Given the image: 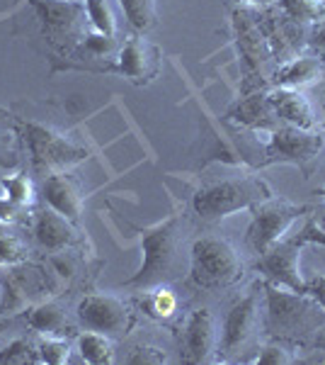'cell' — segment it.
<instances>
[{
    "instance_id": "obj_1",
    "label": "cell",
    "mask_w": 325,
    "mask_h": 365,
    "mask_svg": "<svg viewBox=\"0 0 325 365\" xmlns=\"http://www.w3.org/2000/svg\"><path fill=\"white\" fill-rule=\"evenodd\" d=\"M139 234L144 263L132 278L124 280V287L153 290V287L177 278V270H180V220L170 217L156 227L139 229Z\"/></svg>"
},
{
    "instance_id": "obj_2",
    "label": "cell",
    "mask_w": 325,
    "mask_h": 365,
    "mask_svg": "<svg viewBox=\"0 0 325 365\" xmlns=\"http://www.w3.org/2000/svg\"><path fill=\"white\" fill-rule=\"evenodd\" d=\"M267 297V329L282 339H304L325 327V309L309 292H294L289 287L262 282Z\"/></svg>"
},
{
    "instance_id": "obj_3",
    "label": "cell",
    "mask_w": 325,
    "mask_h": 365,
    "mask_svg": "<svg viewBox=\"0 0 325 365\" xmlns=\"http://www.w3.org/2000/svg\"><path fill=\"white\" fill-rule=\"evenodd\" d=\"M267 197H272L267 182L245 175V178H226L199 187L197 195L192 197V207L202 220L216 222L240 210H250L252 205Z\"/></svg>"
},
{
    "instance_id": "obj_4",
    "label": "cell",
    "mask_w": 325,
    "mask_h": 365,
    "mask_svg": "<svg viewBox=\"0 0 325 365\" xmlns=\"http://www.w3.org/2000/svg\"><path fill=\"white\" fill-rule=\"evenodd\" d=\"M243 275V258L218 237H202L192 244L190 253V280L199 290H221Z\"/></svg>"
},
{
    "instance_id": "obj_5",
    "label": "cell",
    "mask_w": 325,
    "mask_h": 365,
    "mask_svg": "<svg viewBox=\"0 0 325 365\" xmlns=\"http://www.w3.org/2000/svg\"><path fill=\"white\" fill-rule=\"evenodd\" d=\"M250 212H252V222H250V227H247V244L252 246V251L262 256V253L270 251L275 244L287 239L292 227L304 217L306 207L292 205V202H287V200L267 197V200H262V202L252 205Z\"/></svg>"
},
{
    "instance_id": "obj_6",
    "label": "cell",
    "mask_w": 325,
    "mask_h": 365,
    "mask_svg": "<svg viewBox=\"0 0 325 365\" xmlns=\"http://www.w3.org/2000/svg\"><path fill=\"white\" fill-rule=\"evenodd\" d=\"M78 319L87 331H97L114 339H124L134 327V312L122 297L112 292L85 295L78 302Z\"/></svg>"
},
{
    "instance_id": "obj_7",
    "label": "cell",
    "mask_w": 325,
    "mask_h": 365,
    "mask_svg": "<svg viewBox=\"0 0 325 365\" xmlns=\"http://www.w3.org/2000/svg\"><path fill=\"white\" fill-rule=\"evenodd\" d=\"M25 141L37 168H49V170L68 168L87 156V151L82 146L73 144L70 139L51 132V129L34 125V122H27L25 125Z\"/></svg>"
},
{
    "instance_id": "obj_8",
    "label": "cell",
    "mask_w": 325,
    "mask_h": 365,
    "mask_svg": "<svg viewBox=\"0 0 325 365\" xmlns=\"http://www.w3.org/2000/svg\"><path fill=\"white\" fill-rule=\"evenodd\" d=\"M325 146L323 132L316 129H301V127H282L275 129L267 141V158L265 166L270 163H294V166H306L313 161Z\"/></svg>"
},
{
    "instance_id": "obj_9",
    "label": "cell",
    "mask_w": 325,
    "mask_h": 365,
    "mask_svg": "<svg viewBox=\"0 0 325 365\" xmlns=\"http://www.w3.org/2000/svg\"><path fill=\"white\" fill-rule=\"evenodd\" d=\"M301 246L299 239H282L270 251H265L257 261L262 278L275 285L289 287L294 292H306V280L301 275Z\"/></svg>"
},
{
    "instance_id": "obj_10",
    "label": "cell",
    "mask_w": 325,
    "mask_h": 365,
    "mask_svg": "<svg viewBox=\"0 0 325 365\" xmlns=\"http://www.w3.org/2000/svg\"><path fill=\"white\" fill-rule=\"evenodd\" d=\"M257 327H260V302H257V292H250L240 302H235L226 314L221 336H218V353H221V358L235 356L247 341L255 336Z\"/></svg>"
},
{
    "instance_id": "obj_11",
    "label": "cell",
    "mask_w": 325,
    "mask_h": 365,
    "mask_svg": "<svg viewBox=\"0 0 325 365\" xmlns=\"http://www.w3.org/2000/svg\"><path fill=\"white\" fill-rule=\"evenodd\" d=\"M218 353V329L209 309H194L185 324L182 358L185 363H209Z\"/></svg>"
},
{
    "instance_id": "obj_12",
    "label": "cell",
    "mask_w": 325,
    "mask_h": 365,
    "mask_svg": "<svg viewBox=\"0 0 325 365\" xmlns=\"http://www.w3.org/2000/svg\"><path fill=\"white\" fill-rule=\"evenodd\" d=\"M117 66L129 81L144 86L156 78L158 66H161V54L149 39L144 37H129L122 44L119 54H117Z\"/></svg>"
},
{
    "instance_id": "obj_13",
    "label": "cell",
    "mask_w": 325,
    "mask_h": 365,
    "mask_svg": "<svg viewBox=\"0 0 325 365\" xmlns=\"http://www.w3.org/2000/svg\"><path fill=\"white\" fill-rule=\"evenodd\" d=\"M41 195H44L46 205H49L51 210L68 217L70 222H75L80 217L82 195H80L78 182L70 178V175L61 173V170H54V173L44 180V185H41Z\"/></svg>"
},
{
    "instance_id": "obj_14",
    "label": "cell",
    "mask_w": 325,
    "mask_h": 365,
    "mask_svg": "<svg viewBox=\"0 0 325 365\" xmlns=\"http://www.w3.org/2000/svg\"><path fill=\"white\" fill-rule=\"evenodd\" d=\"M34 239L41 249L58 253L66 251L70 244L75 241V227L68 217L58 215L56 210H44L37 215V222H34Z\"/></svg>"
},
{
    "instance_id": "obj_15",
    "label": "cell",
    "mask_w": 325,
    "mask_h": 365,
    "mask_svg": "<svg viewBox=\"0 0 325 365\" xmlns=\"http://www.w3.org/2000/svg\"><path fill=\"white\" fill-rule=\"evenodd\" d=\"M34 10L54 32H75L85 20V5L78 0H34Z\"/></svg>"
},
{
    "instance_id": "obj_16",
    "label": "cell",
    "mask_w": 325,
    "mask_h": 365,
    "mask_svg": "<svg viewBox=\"0 0 325 365\" xmlns=\"http://www.w3.org/2000/svg\"><path fill=\"white\" fill-rule=\"evenodd\" d=\"M272 103H275L277 117L282 122L292 127H301V129H313V108L309 103V98L304 96L297 88H279V91L270 93Z\"/></svg>"
},
{
    "instance_id": "obj_17",
    "label": "cell",
    "mask_w": 325,
    "mask_h": 365,
    "mask_svg": "<svg viewBox=\"0 0 325 365\" xmlns=\"http://www.w3.org/2000/svg\"><path fill=\"white\" fill-rule=\"evenodd\" d=\"M233 117L238 122H243V125L255 127V129H272L277 125V120H279L270 93H267V96L247 98L245 103L238 105V110L233 113Z\"/></svg>"
},
{
    "instance_id": "obj_18",
    "label": "cell",
    "mask_w": 325,
    "mask_h": 365,
    "mask_svg": "<svg viewBox=\"0 0 325 365\" xmlns=\"http://www.w3.org/2000/svg\"><path fill=\"white\" fill-rule=\"evenodd\" d=\"M321 73H323L321 58L301 56L289 61L287 66H282L279 73H277V81H279V88H297V91H301L304 86H311L313 81L321 78Z\"/></svg>"
},
{
    "instance_id": "obj_19",
    "label": "cell",
    "mask_w": 325,
    "mask_h": 365,
    "mask_svg": "<svg viewBox=\"0 0 325 365\" xmlns=\"http://www.w3.org/2000/svg\"><path fill=\"white\" fill-rule=\"evenodd\" d=\"M27 322L34 331H41V334H46V336H66V331H68L66 312L58 307L56 302L37 304V307L27 314Z\"/></svg>"
},
{
    "instance_id": "obj_20",
    "label": "cell",
    "mask_w": 325,
    "mask_h": 365,
    "mask_svg": "<svg viewBox=\"0 0 325 365\" xmlns=\"http://www.w3.org/2000/svg\"><path fill=\"white\" fill-rule=\"evenodd\" d=\"M78 351L80 358L90 365H105V363H114V346L112 339L97 331H85L78 336Z\"/></svg>"
},
{
    "instance_id": "obj_21",
    "label": "cell",
    "mask_w": 325,
    "mask_h": 365,
    "mask_svg": "<svg viewBox=\"0 0 325 365\" xmlns=\"http://www.w3.org/2000/svg\"><path fill=\"white\" fill-rule=\"evenodd\" d=\"M82 5H85L87 22H90L97 34L117 37V17L107 0H82Z\"/></svg>"
},
{
    "instance_id": "obj_22",
    "label": "cell",
    "mask_w": 325,
    "mask_h": 365,
    "mask_svg": "<svg viewBox=\"0 0 325 365\" xmlns=\"http://www.w3.org/2000/svg\"><path fill=\"white\" fill-rule=\"evenodd\" d=\"M119 8L129 25L139 32H146L156 25V0H119Z\"/></svg>"
},
{
    "instance_id": "obj_23",
    "label": "cell",
    "mask_w": 325,
    "mask_h": 365,
    "mask_svg": "<svg viewBox=\"0 0 325 365\" xmlns=\"http://www.w3.org/2000/svg\"><path fill=\"white\" fill-rule=\"evenodd\" d=\"M289 17L301 22L325 20V0H279Z\"/></svg>"
},
{
    "instance_id": "obj_24",
    "label": "cell",
    "mask_w": 325,
    "mask_h": 365,
    "mask_svg": "<svg viewBox=\"0 0 325 365\" xmlns=\"http://www.w3.org/2000/svg\"><path fill=\"white\" fill-rule=\"evenodd\" d=\"M146 307H149L151 317L170 319L177 312V297H175V292L168 290L165 285H158V287H153V292L146 297Z\"/></svg>"
},
{
    "instance_id": "obj_25",
    "label": "cell",
    "mask_w": 325,
    "mask_h": 365,
    "mask_svg": "<svg viewBox=\"0 0 325 365\" xmlns=\"http://www.w3.org/2000/svg\"><path fill=\"white\" fill-rule=\"evenodd\" d=\"M70 356V346L68 341H63V336H46L39 341L37 346V361L46 365H63Z\"/></svg>"
},
{
    "instance_id": "obj_26",
    "label": "cell",
    "mask_w": 325,
    "mask_h": 365,
    "mask_svg": "<svg viewBox=\"0 0 325 365\" xmlns=\"http://www.w3.org/2000/svg\"><path fill=\"white\" fill-rule=\"evenodd\" d=\"M0 185H3V190H5V197L13 200L20 207H27V205L32 202L34 192H32V182L27 180V175H22V173L10 175V178L0 180Z\"/></svg>"
},
{
    "instance_id": "obj_27",
    "label": "cell",
    "mask_w": 325,
    "mask_h": 365,
    "mask_svg": "<svg viewBox=\"0 0 325 365\" xmlns=\"http://www.w3.org/2000/svg\"><path fill=\"white\" fill-rule=\"evenodd\" d=\"M3 287H5V292H3L5 302H3V307H0V312H15V309L25 307L27 304L25 282H22L20 278H15V275H10V278H5Z\"/></svg>"
},
{
    "instance_id": "obj_28",
    "label": "cell",
    "mask_w": 325,
    "mask_h": 365,
    "mask_svg": "<svg viewBox=\"0 0 325 365\" xmlns=\"http://www.w3.org/2000/svg\"><path fill=\"white\" fill-rule=\"evenodd\" d=\"M34 358H37V351L32 349V344L25 339H15L10 341L8 346H5L3 351H0V363H32Z\"/></svg>"
},
{
    "instance_id": "obj_29",
    "label": "cell",
    "mask_w": 325,
    "mask_h": 365,
    "mask_svg": "<svg viewBox=\"0 0 325 365\" xmlns=\"http://www.w3.org/2000/svg\"><path fill=\"white\" fill-rule=\"evenodd\" d=\"M25 261V249L13 234L0 232V266H17Z\"/></svg>"
},
{
    "instance_id": "obj_30",
    "label": "cell",
    "mask_w": 325,
    "mask_h": 365,
    "mask_svg": "<svg viewBox=\"0 0 325 365\" xmlns=\"http://www.w3.org/2000/svg\"><path fill=\"white\" fill-rule=\"evenodd\" d=\"M165 353L156 346H134L127 356V363L129 365H161L165 363Z\"/></svg>"
},
{
    "instance_id": "obj_31",
    "label": "cell",
    "mask_w": 325,
    "mask_h": 365,
    "mask_svg": "<svg viewBox=\"0 0 325 365\" xmlns=\"http://www.w3.org/2000/svg\"><path fill=\"white\" fill-rule=\"evenodd\" d=\"M255 363L257 365H289V363H297V358L289 356V351L284 349V346L270 344V346H265V349L257 353Z\"/></svg>"
},
{
    "instance_id": "obj_32",
    "label": "cell",
    "mask_w": 325,
    "mask_h": 365,
    "mask_svg": "<svg viewBox=\"0 0 325 365\" xmlns=\"http://www.w3.org/2000/svg\"><path fill=\"white\" fill-rule=\"evenodd\" d=\"M85 46L92 54H110V51H114V37H105V34L95 32L85 37Z\"/></svg>"
},
{
    "instance_id": "obj_33",
    "label": "cell",
    "mask_w": 325,
    "mask_h": 365,
    "mask_svg": "<svg viewBox=\"0 0 325 365\" xmlns=\"http://www.w3.org/2000/svg\"><path fill=\"white\" fill-rule=\"evenodd\" d=\"M306 292L325 309V273H316L311 280H306Z\"/></svg>"
},
{
    "instance_id": "obj_34",
    "label": "cell",
    "mask_w": 325,
    "mask_h": 365,
    "mask_svg": "<svg viewBox=\"0 0 325 365\" xmlns=\"http://www.w3.org/2000/svg\"><path fill=\"white\" fill-rule=\"evenodd\" d=\"M297 239H299V244H318V246H325V237L321 234V229L316 227V222H309L301 232L297 234Z\"/></svg>"
},
{
    "instance_id": "obj_35",
    "label": "cell",
    "mask_w": 325,
    "mask_h": 365,
    "mask_svg": "<svg viewBox=\"0 0 325 365\" xmlns=\"http://www.w3.org/2000/svg\"><path fill=\"white\" fill-rule=\"evenodd\" d=\"M20 205H15L13 200L8 197H0V222L3 225H8V222H15L17 215H20Z\"/></svg>"
},
{
    "instance_id": "obj_36",
    "label": "cell",
    "mask_w": 325,
    "mask_h": 365,
    "mask_svg": "<svg viewBox=\"0 0 325 365\" xmlns=\"http://www.w3.org/2000/svg\"><path fill=\"white\" fill-rule=\"evenodd\" d=\"M311 44L316 46L318 51H325V20H318L316 27L311 32Z\"/></svg>"
},
{
    "instance_id": "obj_37",
    "label": "cell",
    "mask_w": 325,
    "mask_h": 365,
    "mask_svg": "<svg viewBox=\"0 0 325 365\" xmlns=\"http://www.w3.org/2000/svg\"><path fill=\"white\" fill-rule=\"evenodd\" d=\"M17 158L10 154V151H0V168H15Z\"/></svg>"
},
{
    "instance_id": "obj_38",
    "label": "cell",
    "mask_w": 325,
    "mask_h": 365,
    "mask_svg": "<svg viewBox=\"0 0 325 365\" xmlns=\"http://www.w3.org/2000/svg\"><path fill=\"white\" fill-rule=\"evenodd\" d=\"M316 227L321 229V234L325 237V210H323V212H318V217H316Z\"/></svg>"
},
{
    "instance_id": "obj_39",
    "label": "cell",
    "mask_w": 325,
    "mask_h": 365,
    "mask_svg": "<svg viewBox=\"0 0 325 365\" xmlns=\"http://www.w3.org/2000/svg\"><path fill=\"white\" fill-rule=\"evenodd\" d=\"M235 3H250V5H270L275 0H235Z\"/></svg>"
},
{
    "instance_id": "obj_40",
    "label": "cell",
    "mask_w": 325,
    "mask_h": 365,
    "mask_svg": "<svg viewBox=\"0 0 325 365\" xmlns=\"http://www.w3.org/2000/svg\"><path fill=\"white\" fill-rule=\"evenodd\" d=\"M316 349L325 353V339H318V341H316Z\"/></svg>"
},
{
    "instance_id": "obj_41",
    "label": "cell",
    "mask_w": 325,
    "mask_h": 365,
    "mask_svg": "<svg viewBox=\"0 0 325 365\" xmlns=\"http://www.w3.org/2000/svg\"><path fill=\"white\" fill-rule=\"evenodd\" d=\"M323 113H325V98H323Z\"/></svg>"
},
{
    "instance_id": "obj_42",
    "label": "cell",
    "mask_w": 325,
    "mask_h": 365,
    "mask_svg": "<svg viewBox=\"0 0 325 365\" xmlns=\"http://www.w3.org/2000/svg\"><path fill=\"white\" fill-rule=\"evenodd\" d=\"M321 195H323V197H325V187H323V190H321Z\"/></svg>"
}]
</instances>
